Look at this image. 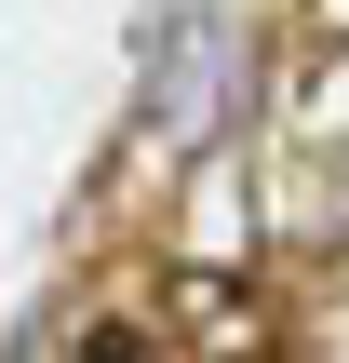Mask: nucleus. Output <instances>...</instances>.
I'll list each match as a JSON object with an SVG mask.
<instances>
[{"instance_id":"f257e3e1","label":"nucleus","mask_w":349,"mask_h":363,"mask_svg":"<svg viewBox=\"0 0 349 363\" xmlns=\"http://www.w3.org/2000/svg\"><path fill=\"white\" fill-rule=\"evenodd\" d=\"M148 108H161L175 148H202V135L229 121V13H215V0H188V13L148 40Z\"/></svg>"},{"instance_id":"f03ea898","label":"nucleus","mask_w":349,"mask_h":363,"mask_svg":"<svg viewBox=\"0 0 349 363\" xmlns=\"http://www.w3.org/2000/svg\"><path fill=\"white\" fill-rule=\"evenodd\" d=\"M175 323H188L215 363H269V310H256L242 283H215V269H188V283H175Z\"/></svg>"}]
</instances>
